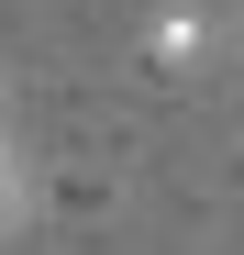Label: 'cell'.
Returning <instances> with one entry per match:
<instances>
[{"instance_id":"6da1fadb","label":"cell","mask_w":244,"mask_h":255,"mask_svg":"<svg viewBox=\"0 0 244 255\" xmlns=\"http://www.w3.org/2000/svg\"><path fill=\"white\" fill-rule=\"evenodd\" d=\"M144 56L167 67V78H178V67H200V56H211V11H189V0H178V11H155V33H144Z\"/></svg>"},{"instance_id":"7a4b0ae2","label":"cell","mask_w":244,"mask_h":255,"mask_svg":"<svg viewBox=\"0 0 244 255\" xmlns=\"http://www.w3.org/2000/svg\"><path fill=\"white\" fill-rule=\"evenodd\" d=\"M22 200H33V166H22V144H11V133H0V233L22 222Z\"/></svg>"},{"instance_id":"3957f363","label":"cell","mask_w":244,"mask_h":255,"mask_svg":"<svg viewBox=\"0 0 244 255\" xmlns=\"http://www.w3.org/2000/svg\"><path fill=\"white\" fill-rule=\"evenodd\" d=\"M0 100H11V89H0Z\"/></svg>"}]
</instances>
